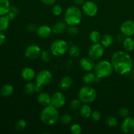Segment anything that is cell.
<instances>
[{"label": "cell", "instance_id": "1", "mask_svg": "<svg viewBox=\"0 0 134 134\" xmlns=\"http://www.w3.org/2000/svg\"><path fill=\"white\" fill-rule=\"evenodd\" d=\"M111 64L115 71L119 75H126L130 73L133 68L132 58L124 51H117L113 54Z\"/></svg>", "mask_w": 134, "mask_h": 134}, {"label": "cell", "instance_id": "2", "mask_svg": "<svg viewBox=\"0 0 134 134\" xmlns=\"http://www.w3.org/2000/svg\"><path fill=\"white\" fill-rule=\"evenodd\" d=\"M42 122L47 125H53L60 119L58 109L52 105L46 106L40 114Z\"/></svg>", "mask_w": 134, "mask_h": 134}, {"label": "cell", "instance_id": "3", "mask_svg": "<svg viewBox=\"0 0 134 134\" xmlns=\"http://www.w3.org/2000/svg\"><path fill=\"white\" fill-rule=\"evenodd\" d=\"M64 19L65 23L69 26H76L81 22L82 13L77 7H69L65 11Z\"/></svg>", "mask_w": 134, "mask_h": 134}, {"label": "cell", "instance_id": "4", "mask_svg": "<svg viewBox=\"0 0 134 134\" xmlns=\"http://www.w3.org/2000/svg\"><path fill=\"white\" fill-rule=\"evenodd\" d=\"M94 69L96 75L102 79L111 76L114 71L111 63L107 60H102L97 62L96 64H95Z\"/></svg>", "mask_w": 134, "mask_h": 134}, {"label": "cell", "instance_id": "5", "mask_svg": "<svg viewBox=\"0 0 134 134\" xmlns=\"http://www.w3.org/2000/svg\"><path fill=\"white\" fill-rule=\"evenodd\" d=\"M79 99L84 103H90L94 102L97 96L95 89L91 86H83L80 89L78 94Z\"/></svg>", "mask_w": 134, "mask_h": 134}, {"label": "cell", "instance_id": "6", "mask_svg": "<svg viewBox=\"0 0 134 134\" xmlns=\"http://www.w3.org/2000/svg\"><path fill=\"white\" fill-rule=\"evenodd\" d=\"M52 79V75L51 71L48 70H42L39 71L36 75V92H41L43 89V86L51 83Z\"/></svg>", "mask_w": 134, "mask_h": 134}, {"label": "cell", "instance_id": "7", "mask_svg": "<svg viewBox=\"0 0 134 134\" xmlns=\"http://www.w3.org/2000/svg\"><path fill=\"white\" fill-rule=\"evenodd\" d=\"M68 48V44L66 41L62 39H58L51 44V52L54 56H60L65 54Z\"/></svg>", "mask_w": 134, "mask_h": 134}, {"label": "cell", "instance_id": "8", "mask_svg": "<svg viewBox=\"0 0 134 134\" xmlns=\"http://www.w3.org/2000/svg\"><path fill=\"white\" fill-rule=\"evenodd\" d=\"M104 54V47L99 43H93L88 51V55L92 60H99Z\"/></svg>", "mask_w": 134, "mask_h": 134}, {"label": "cell", "instance_id": "9", "mask_svg": "<svg viewBox=\"0 0 134 134\" xmlns=\"http://www.w3.org/2000/svg\"><path fill=\"white\" fill-rule=\"evenodd\" d=\"M82 10L85 15L92 17L94 16L97 14L98 7V5L94 1H87L82 4Z\"/></svg>", "mask_w": 134, "mask_h": 134}, {"label": "cell", "instance_id": "10", "mask_svg": "<svg viewBox=\"0 0 134 134\" xmlns=\"http://www.w3.org/2000/svg\"><path fill=\"white\" fill-rule=\"evenodd\" d=\"M65 103V97L60 92H56L51 97V105L56 109L61 108Z\"/></svg>", "mask_w": 134, "mask_h": 134}, {"label": "cell", "instance_id": "11", "mask_svg": "<svg viewBox=\"0 0 134 134\" xmlns=\"http://www.w3.org/2000/svg\"><path fill=\"white\" fill-rule=\"evenodd\" d=\"M41 50L39 46L36 44H31L26 48L24 54L27 58L34 60L41 56Z\"/></svg>", "mask_w": 134, "mask_h": 134}, {"label": "cell", "instance_id": "12", "mask_svg": "<svg viewBox=\"0 0 134 134\" xmlns=\"http://www.w3.org/2000/svg\"><path fill=\"white\" fill-rule=\"evenodd\" d=\"M120 31L126 37H132L134 35V21L128 20L120 26Z\"/></svg>", "mask_w": 134, "mask_h": 134}, {"label": "cell", "instance_id": "13", "mask_svg": "<svg viewBox=\"0 0 134 134\" xmlns=\"http://www.w3.org/2000/svg\"><path fill=\"white\" fill-rule=\"evenodd\" d=\"M121 131L124 133H130L134 132V119L127 116L121 124Z\"/></svg>", "mask_w": 134, "mask_h": 134}, {"label": "cell", "instance_id": "14", "mask_svg": "<svg viewBox=\"0 0 134 134\" xmlns=\"http://www.w3.org/2000/svg\"><path fill=\"white\" fill-rule=\"evenodd\" d=\"M79 64L81 68L86 71H90L94 69L95 64L90 58H82L80 60Z\"/></svg>", "mask_w": 134, "mask_h": 134}, {"label": "cell", "instance_id": "15", "mask_svg": "<svg viewBox=\"0 0 134 134\" xmlns=\"http://www.w3.org/2000/svg\"><path fill=\"white\" fill-rule=\"evenodd\" d=\"M52 29H51L49 26H45V25L40 26L36 30L37 35L39 37L41 38L48 37L52 34Z\"/></svg>", "mask_w": 134, "mask_h": 134}, {"label": "cell", "instance_id": "16", "mask_svg": "<svg viewBox=\"0 0 134 134\" xmlns=\"http://www.w3.org/2000/svg\"><path fill=\"white\" fill-rule=\"evenodd\" d=\"M21 75L26 81H31L35 78V73L33 69L30 68H25L21 72Z\"/></svg>", "mask_w": 134, "mask_h": 134}, {"label": "cell", "instance_id": "17", "mask_svg": "<svg viewBox=\"0 0 134 134\" xmlns=\"http://www.w3.org/2000/svg\"><path fill=\"white\" fill-rule=\"evenodd\" d=\"M37 101L41 105L46 107L51 105V97L47 92H41L37 97Z\"/></svg>", "mask_w": 134, "mask_h": 134}, {"label": "cell", "instance_id": "18", "mask_svg": "<svg viewBox=\"0 0 134 134\" xmlns=\"http://www.w3.org/2000/svg\"><path fill=\"white\" fill-rule=\"evenodd\" d=\"M73 85V80L69 76L64 77L59 82V86L64 90H67L71 88Z\"/></svg>", "mask_w": 134, "mask_h": 134}, {"label": "cell", "instance_id": "19", "mask_svg": "<svg viewBox=\"0 0 134 134\" xmlns=\"http://www.w3.org/2000/svg\"><path fill=\"white\" fill-rule=\"evenodd\" d=\"M14 92V87L10 85H5L0 88V94L3 97L10 96Z\"/></svg>", "mask_w": 134, "mask_h": 134}, {"label": "cell", "instance_id": "20", "mask_svg": "<svg viewBox=\"0 0 134 134\" xmlns=\"http://www.w3.org/2000/svg\"><path fill=\"white\" fill-rule=\"evenodd\" d=\"M67 24L65 22H58L55 24L52 27V31L55 34H60L67 30Z\"/></svg>", "mask_w": 134, "mask_h": 134}, {"label": "cell", "instance_id": "21", "mask_svg": "<svg viewBox=\"0 0 134 134\" xmlns=\"http://www.w3.org/2000/svg\"><path fill=\"white\" fill-rule=\"evenodd\" d=\"M10 7L9 0H0V16L6 15L9 11Z\"/></svg>", "mask_w": 134, "mask_h": 134}, {"label": "cell", "instance_id": "22", "mask_svg": "<svg viewBox=\"0 0 134 134\" xmlns=\"http://www.w3.org/2000/svg\"><path fill=\"white\" fill-rule=\"evenodd\" d=\"M123 47L128 52H132L134 50V39L131 37H127L123 41Z\"/></svg>", "mask_w": 134, "mask_h": 134}, {"label": "cell", "instance_id": "23", "mask_svg": "<svg viewBox=\"0 0 134 134\" xmlns=\"http://www.w3.org/2000/svg\"><path fill=\"white\" fill-rule=\"evenodd\" d=\"M113 37L110 34H105L101 38V44L104 47H109L113 43Z\"/></svg>", "mask_w": 134, "mask_h": 134}, {"label": "cell", "instance_id": "24", "mask_svg": "<svg viewBox=\"0 0 134 134\" xmlns=\"http://www.w3.org/2000/svg\"><path fill=\"white\" fill-rule=\"evenodd\" d=\"M80 113L83 118H88L91 116L92 110L90 106L87 105V103H85L80 107Z\"/></svg>", "mask_w": 134, "mask_h": 134}, {"label": "cell", "instance_id": "25", "mask_svg": "<svg viewBox=\"0 0 134 134\" xmlns=\"http://www.w3.org/2000/svg\"><path fill=\"white\" fill-rule=\"evenodd\" d=\"M95 78H96V74L93 73L92 72L88 71L85 75L83 76L82 78V81H83L84 83H85L87 85H90L92 84L93 82H95Z\"/></svg>", "mask_w": 134, "mask_h": 134}, {"label": "cell", "instance_id": "26", "mask_svg": "<svg viewBox=\"0 0 134 134\" xmlns=\"http://www.w3.org/2000/svg\"><path fill=\"white\" fill-rule=\"evenodd\" d=\"M9 20L6 16H0V31L7 30L9 26Z\"/></svg>", "mask_w": 134, "mask_h": 134}, {"label": "cell", "instance_id": "27", "mask_svg": "<svg viewBox=\"0 0 134 134\" xmlns=\"http://www.w3.org/2000/svg\"><path fill=\"white\" fill-rule=\"evenodd\" d=\"M18 12H19V10H18V7L13 5V6H10L9 11L8 12V13L5 16L7 17L8 19L10 21L13 20L15 18L16 16L18 14Z\"/></svg>", "mask_w": 134, "mask_h": 134}, {"label": "cell", "instance_id": "28", "mask_svg": "<svg viewBox=\"0 0 134 134\" xmlns=\"http://www.w3.org/2000/svg\"><path fill=\"white\" fill-rule=\"evenodd\" d=\"M69 53L72 57L77 58L80 56L81 50H80L79 47L76 44H72L69 49Z\"/></svg>", "mask_w": 134, "mask_h": 134}, {"label": "cell", "instance_id": "29", "mask_svg": "<svg viewBox=\"0 0 134 134\" xmlns=\"http://www.w3.org/2000/svg\"><path fill=\"white\" fill-rule=\"evenodd\" d=\"M90 41L92 42L93 43H99V41L101 40V35L99 34V31H92L90 34Z\"/></svg>", "mask_w": 134, "mask_h": 134}, {"label": "cell", "instance_id": "30", "mask_svg": "<svg viewBox=\"0 0 134 134\" xmlns=\"http://www.w3.org/2000/svg\"><path fill=\"white\" fill-rule=\"evenodd\" d=\"M35 85L32 82H27L24 86V92L27 94H32L36 91Z\"/></svg>", "mask_w": 134, "mask_h": 134}, {"label": "cell", "instance_id": "31", "mask_svg": "<svg viewBox=\"0 0 134 134\" xmlns=\"http://www.w3.org/2000/svg\"><path fill=\"white\" fill-rule=\"evenodd\" d=\"M60 121L62 124L64 125H68L72 121V117L69 114H64L61 117H60Z\"/></svg>", "mask_w": 134, "mask_h": 134}, {"label": "cell", "instance_id": "32", "mask_svg": "<svg viewBox=\"0 0 134 134\" xmlns=\"http://www.w3.org/2000/svg\"><path fill=\"white\" fill-rule=\"evenodd\" d=\"M51 56L52 55H51V52L49 51H47V50H43V51H41V59L44 62H48L49 61H51Z\"/></svg>", "mask_w": 134, "mask_h": 134}, {"label": "cell", "instance_id": "33", "mask_svg": "<svg viewBox=\"0 0 134 134\" xmlns=\"http://www.w3.org/2000/svg\"><path fill=\"white\" fill-rule=\"evenodd\" d=\"M81 101L79 99H75L72 100L69 104L71 109L73 111H76V110L79 109L81 107Z\"/></svg>", "mask_w": 134, "mask_h": 134}, {"label": "cell", "instance_id": "34", "mask_svg": "<svg viewBox=\"0 0 134 134\" xmlns=\"http://www.w3.org/2000/svg\"><path fill=\"white\" fill-rule=\"evenodd\" d=\"M106 124L109 127H115L118 124V120L115 116H109L106 119Z\"/></svg>", "mask_w": 134, "mask_h": 134}, {"label": "cell", "instance_id": "35", "mask_svg": "<svg viewBox=\"0 0 134 134\" xmlns=\"http://www.w3.org/2000/svg\"><path fill=\"white\" fill-rule=\"evenodd\" d=\"M26 127V122L24 119H20L16 122L15 128L16 130L22 131Z\"/></svg>", "mask_w": 134, "mask_h": 134}, {"label": "cell", "instance_id": "36", "mask_svg": "<svg viewBox=\"0 0 134 134\" xmlns=\"http://www.w3.org/2000/svg\"><path fill=\"white\" fill-rule=\"evenodd\" d=\"M71 132L73 134H80L82 133V128L78 124H74L71 126Z\"/></svg>", "mask_w": 134, "mask_h": 134}, {"label": "cell", "instance_id": "37", "mask_svg": "<svg viewBox=\"0 0 134 134\" xmlns=\"http://www.w3.org/2000/svg\"><path fill=\"white\" fill-rule=\"evenodd\" d=\"M52 12L54 15L60 16L62 12V8L59 5H54L52 9Z\"/></svg>", "mask_w": 134, "mask_h": 134}, {"label": "cell", "instance_id": "38", "mask_svg": "<svg viewBox=\"0 0 134 134\" xmlns=\"http://www.w3.org/2000/svg\"><path fill=\"white\" fill-rule=\"evenodd\" d=\"M66 30L68 34L71 35H76L79 33L78 29L75 27V26H69Z\"/></svg>", "mask_w": 134, "mask_h": 134}, {"label": "cell", "instance_id": "39", "mask_svg": "<svg viewBox=\"0 0 134 134\" xmlns=\"http://www.w3.org/2000/svg\"><path fill=\"white\" fill-rule=\"evenodd\" d=\"M119 114L120 116L123 118H126L130 114V111L128 109L126 108V107H122L119 109Z\"/></svg>", "mask_w": 134, "mask_h": 134}, {"label": "cell", "instance_id": "40", "mask_svg": "<svg viewBox=\"0 0 134 134\" xmlns=\"http://www.w3.org/2000/svg\"><path fill=\"white\" fill-rule=\"evenodd\" d=\"M91 118L94 121H99L101 119V114L98 111H94L92 112Z\"/></svg>", "mask_w": 134, "mask_h": 134}, {"label": "cell", "instance_id": "41", "mask_svg": "<svg viewBox=\"0 0 134 134\" xmlns=\"http://www.w3.org/2000/svg\"><path fill=\"white\" fill-rule=\"evenodd\" d=\"M43 3H44L46 5H53L56 3V0H40Z\"/></svg>", "mask_w": 134, "mask_h": 134}, {"label": "cell", "instance_id": "42", "mask_svg": "<svg viewBox=\"0 0 134 134\" xmlns=\"http://www.w3.org/2000/svg\"><path fill=\"white\" fill-rule=\"evenodd\" d=\"M27 30L30 31H35V30H37V26H35V24L30 23L27 26Z\"/></svg>", "mask_w": 134, "mask_h": 134}, {"label": "cell", "instance_id": "43", "mask_svg": "<svg viewBox=\"0 0 134 134\" xmlns=\"http://www.w3.org/2000/svg\"><path fill=\"white\" fill-rule=\"evenodd\" d=\"M5 39H6V37H5V35L3 33H1V31H0V46L2 45L5 43Z\"/></svg>", "mask_w": 134, "mask_h": 134}, {"label": "cell", "instance_id": "44", "mask_svg": "<svg viewBox=\"0 0 134 134\" xmlns=\"http://www.w3.org/2000/svg\"><path fill=\"white\" fill-rule=\"evenodd\" d=\"M124 35H123L122 33H121V34H118L117 37H116V40H117V41L120 42V41H122V40L124 41Z\"/></svg>", "mask_w": 134, "mask_h": 134}, {"label": "cell", "instance_id": "45", "mask_svg": "<svg viewBox=\"0 0 134 134\" xmlns=\"http://www.w3.org/2000/svg\"><path fill=\"white\" fill-rule=\"evenodd\" d=\"M73 2H74L76 5H82V4L85 3V1H84V0H73Z\"/></svg>", "mask_w": 134, "mask_h": 134}, {"label": "cell", "instance_id": "46", "mask_svg": "<svg viewBox=\"0 0 134 134\" xmlns=\"http://www.w3.org/2000/svg\"><path fill=\"white\" fill-rule=\"evenodd\" d=\"M133 134H134V132H133Z\"/></svg>", "mask_w": 134, "mask_h": 134}]
</instances>
